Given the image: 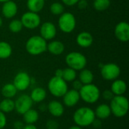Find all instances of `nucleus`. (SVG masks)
Listing matches in <instances>:
<instances>
[{
    "mask_svg": "<svg viewBox=\"0 0 129 129\" xmlns=\"http://www.w3.org/2000/svg\"><path fill=\"white\" fill-rule=\"evenodd\" d=\"M72 86H73V89H75V90H77V91H79V89L82 88V86L83 85L82 84V82L79 80V79H75L74 81L72 82Z\"/></svg>",
    "mask_w": 129,
    "mask_h": 129,
    "instance_id": "f704fd0d",
    "label": "nucleus"
},
{
    "mask_svg": "<svg viewBox=\"0 0 129 129\" xmlns=\"http://www.w3.org/2000/svg\"><path fill=\"white\" fill-rule=\"evenodd\" d=\"M110 4V0H94L93 2V7L98 11H103L109 8Z\"/></svg>",
    "mask_w": 129,
    "mask_h": 129,
    "instance_id": "c85d7f7f",
    "label": "nucleus"
},
{
    "mask_svg": "<svg viewBox=\"0 0 129 129\" xmlns=\"http://www.w3.org/2000/svg\"><path fill=\"white\" fill-rule=\"evenodd\" d=\"M120 67L114 63H108L104 64L101 69L102 78L107 81H113L118 79L120 76Z\"/></svg>",
    "mask_w": 129,
    "mask_h": 129,
    "instance_id": "6e6552de",
    "label": "nucleus"
},
{
    "mask_svg": "<svg viewBox=\"0 0 129 129\" xmlns=\"http://www.w3.org/2000/svg\"><path fill=\"white\" fill-rule=\"evenodd\" d=\"M65 47L60 41H52L47 44V50L53 55H60L64 51Z\"/></svg>",
    "mask_w": 129,
    "mask_h": 129,
    "instance_id": "412c9836",
    "label": "nucleus"
},
{
    "mask_svg": "<svg viewBox=\"0 0 129 129\" xmlns=\"http://www.w3.org/2000/svg\"><path fill=\"white\" fill-rule=\"evenodd\" d=\"M110 107L111 113L116 118H123L128 114L129 102L128 98L124 95L114 96L110 101Z\"/></svg>",
    "mask_w": 129,
    "mask_h": 129,
    "instance_id": "f03ea898",
    "label": "nucleus"
},
{
    "mask_svg": "<svg viewBox=\"0 0 129 129\" xmlns=\"http://www.w3.org/2000/svg\"><path fill=\"white\" fill-rule=\"evenodd\" d=\"M77 74L76 71L74 70L72 68L67 67L63 70V74H62V79L67 82H72L76 79Z\"/></svg>",
    "mask_w": 129,
    "mask_h": 129,
    "instance_id": "cd10ccee",
    "label": "nucleus"
},
{
    "mask_svg": "<svg viewBox=\"0 0 129 129\" xmlns=\"http://www.w3.org/2000/svg\"><path fill=\"white\" fill-rule=\"evenodd\" d=\"M50 11L54 15H60L64 11L63 5L60 2H54L51 5Z\"/></svg>",
    "mask_w": 129,
    "mask_h": 129,
    "instance_id": "7c9ffc66",
    "label": "nucleus"
},
{
    "mask_svg": "<svg viewBox=\"0 0 129 129\" xmlns=\"http://www.w3.org/2000/svg\"><path fill=\"white\" fill-rule=\"evenodd\" d=\"M23 26L33 29L37 28L41 23V18L38 13L28 11L24 13L20 19Z\"/></svg>",
    "mask_w": 129,
    "mask_h": 129,
    "instance_id": "9d476101",
    "label": "nucleus"
},
{
    "mask_svg": "<svg viewBox=\"0 0 129 129\" xmlns=\"http://www.w3.org/2000/svg\"><path fill=\"white\" fill-rule=\"evenodd\" d=\"M13 85L17 91H24L29 88L31 84V78L26 72H19L16 74L13 80Z\"/></svg>",
    "mask_w": 129,
    "mask_h": 129,
    "instance_id": "9b49d317",
    "label": "nucleus"
},
{
    "mask_svg": "<svg viewBox=\"0 0 129 129\" xmlns=\"http://www.w3.org/2000/svg\"><path fill=\"white\" fill-rule=\"evenodd\" d=\"M12 54V48L6 42H0V59H7Z\"/></svg>",
    "mask_w": 129,
    "mask_h": 129,
    "instance_id": "bb28decb",
    "label": "nucleus"
},
{
    "mask_svg": "<svg viewBox=\"0 0 129 129\" xmlns=\"http://www.w3.org/2000/svg\"><path fill=\"white\" fill-rule=\"evenodd\" d=\"M58 123L53 119H50L46 123V128L47 129H58Z\"/></svg>",
    "mask_w": 129,
    "mask_h": 129,
    "instance_id": "473e14b6",
    "label": "nucleus"
},
{
    "mask_svg": "<svg viewBox=\"0 0 129 129\" xmlns=\"http://www.w3.org/2000/svg\"><path fill=\"white\" fill-rule=\"evenodd\" d=\"M79 80L82 82V85L91 84L94 80V74L90 70L84 68L83 70H80L79 74Z\"/></svg>",
    "mask_w": 129,
    "mask_h": 129,
    "instance_id": "b1692460",
    "label": "nucleus"
},
{
    "mask_svg": "<svg viewBox=\"0 0 129 129\" xmlns=\"http://www.w3.org/2000/svg\"><path fill=\"white\" fill-rule=\"evenodd\" d=\"M7 124V117L6 115L0 111V129H4Z\"/></svg>",
    "mask_w": 129,
    "mask_h": 129,
    "instance_id": "72a5a7b5",
    "label": "nucleus"
},
{
    "mask_svg": "<svg viewBox=\"0 0 129 129\" xmlns=\"http://www.w3.org/2000/svg\"><path fill=\"white\" fill-rule=\"evenodd\" d=\"M23 120L25 124H35L39 119V113L35 109H29L23 115Z\"/></svg>",
    "mask_w": 129,
    "mask_h": 129,
    "instance_id": "4be33fe9",
    "label": "nucleus"
},
{
    "mask_svg": "<svg viewBox=\"0 0 129 129\" xmlns=\"http://www.w3.org/2000/svg\"><path fill=\"white\" fill-rule=\"evenodd\" d=\"M23 25H22V23L20 21V20H17V19H14L12 20L9 25H8V28H9V30L13 33H20L22 29H23Z\"/></svg>",
    "mask_w": 129,
    "mask_h": 129,
    "instance_id": "c756f323",
    "label": "nucleus"
},
{
    "mask_svg": "<svg viewBox=\"0 0 129 129\" xmlns=\"http://www.w3.org/2000/svg\"><path fill=\"white\" fill-rule=\"evenodd\" d=\"M33 102L29 95L23 94L14 101V110L20 115H23L33 107Z\"/></svg>",
    "mask_w": 129,
    "mask_h": 129,
    "instance_id": "1a4fd4ad",
    "label": "nucleus"
},
{
    "mask_svg": "<svg viewBox=\"0 0 129 129\" xmlns=\"http://www.w3.org/2000/svg\"><path fill=\"white\" fill-rule=\"evenodd\" d=\"M22 129H38L34 124H26Z\"/></svg>",
    "mask_w": 129,
    "mask_h": 129,
    "instance_id": "58836bf2",
    "label": "nucleus"
},
{
    "mask_svg": "<svg viewBox=\"0 0 129 129\" xmlns=\"http://www.w3.org/2000/svg\"><path fill=\"white\" fill-rule=\"evenodd\" d=\"M26 6L29 11L39 13L45 6V0H27Z\"/></svg>",
    "mask_w": 129,
    "mask_h": 129,
    "instance_id": "a878e982",
    "label": "nucleus"
},
{
    "mask_svg": "<svg viewBox=\"0 0 129 129\" xmlns=\"http://www.w3.org/2000/svg\"><path fill=\"white\" fill-rule=\"evenodd\" d=\"M62 98L63 106L70 108L74 107L76 105L78 104V103L81 100L79 91L75 89L68 90Z\"/></svg>",
    "mask_w": 129,
    "mask_h": 129,
    "instance_id": "f8f14e48",
    "label": "nucleus"
},
{
    "mask_svg": "<svg viewBox=\"0 0 129 129\" xmlns=\"http://www.w3.org/2000/svg\"><path fill=\"white\" fill-rule=\"evenodd\" d=\"M94 42L92 35L88 32H82L78 34L76 37V42L79 46L82 48L90 47Z\"/></svg>",
    "mask_w": 129,
    "mask_h": 129,
    "instance_id": "6ab92c4d",
    "label": "nucleus"
},
{
    "mask_svg": "<svg viewBox=\"0 0 129 129\" xmlns=\"http://www.w3.org/2000/svg\"><path fill=\"white\" fill-rule=\"evenodd\" d=\"M114 34L116 38L122 42L129 40V24L125 21L119 22L115 27Z\"/></svg>",
    "mask_w": 129,
    "mask_h": 129,
    "instance_id": "ddd939ff",
    "label": "nucleus"
},
{
    "mask_svg": "<svg viewBox=\"0 0 129 129\" xmlns=\"http://www.w3.org/2000/svg\"><path fill=\"white\" fill-rule=\"evenodd\" d=\"M95 119L94 111L89 107H81L78 108L73 115V120L75 125L81 128L91 125Z\"/></svg>",
    "mask_w": 129,
    "mask_h": 129,
    "instance_id": "f257e3e1",
    "label": "nucleus"
},
{
    "mask_svg": "<svg viewBox=\"0 0 129 129\" xmlns=\"http://www.w3.org/2000/svg\"><path fill=\"white\" fill-rule=\"evenodd\" d=\"M8 1H10V0H0V2H2V3H4V2H8Z\"/></svg>",
    "mask_w": 129,
    "mask_h": 129,
    "instance_id": "79ce46f5",
    "label": "nucleus"
},
{
    "mask_svg": "<svg viewBox=\"0 0 129 129\" xmlns=\"http://www.w3.org/2000/svg\"><path fill=\"white\" fill-rule=\"evenodd\" d=\"M62 74H63V70L62 69H57V70H56V71L54 73V76L57 77L62 78Z\"/></svg>",
    "mask_w": 129,
    "mask_h": 129,
    "instance_id": "ea45409f",
    "label": "nucleus"
},
{
    "mask_svg": "<svg viewBox=\"0 0 129 129\" xmlns=\"http://www.w3.org/2000/svg\"><path fill=\"white\" fill-rule=\"evenodd\" d=\"M57 34V29L55 25L51 22H45L40 27V36L45 40L53 39Z\"/></svg>",
    "mask_w": 129,
    "mask_h": 129,
    "instance_id": "4468645a",
    "label": "nucleus"
},
{
    "mask_svg": "<svg viewBox=\"0 0 129 129\" xmlns=\"http://www.w3.org/2000/svg\"><path fill=\"white\" fill-rule=\"evenodd\" d=\"M29 97L33 103L40 104L45 100L47 97V91L45 88L42 87H36L33 89L29 94Z\"/></svg>",
    "mask_w": 129,
    "mask_h": 129,
    "instance_id": "aec40b11",
    "label": "nucleus"
},
{
    "mask_svg": "<svg viewBox=\"0 0 129 129\" xmlns=\"http://www.w3.org/2000/svg\"><path fill=\"white\" fill-rule=\"evenodd\" d=\"M76 25L75 16L70 12H63L60 14L58 20V26L60 29L65 33H72Z\"/></svg>",
    "mask_w": 129,
    "mask_h": 129,
    "instance_id": "0eeeda50",
    "label": "nucleus"
},
{
    "mask_svg": "<svg viewBox=\"0 0 129 129\" xmlns=\"http://www.w3.org/2000/svg\"><path fill=\"white\" fill-rule=\"evenodd\" d=\"M23 126H24L23 122L20 121H15L13 123V128L14 129H22Z\"/></svg>",
    "mask_w": 129,
    "mask_h": 129,
    "instance_id": "4c0bfd02",
    "label": "nucleus"
},
{
    "mask_svg": "<svg viewBox=\"0 0 129 129\" xmlns=\"http://www.w3.org/2000/svg\"><path fill=\"white\" fill-rule=\"evenodd\" d=\"M47 110L48 113L55 118L60 117L64 113V106L63 104L56 100L50 101L47 105Z\"/></svg>",
    "mask_w": 129,
    "mask_h": 129,
    "instance_id": "2eb2a0df",
    "label": "nucleus"
},
{
    "mask_svg": "<svg viewBox=\"0 0 129 129\" xmlns=\"http://www.w3.org/2000/svg\"><path fill=\"white\" fill-rule=\"evenodd\" d=\"M101 95H102V98L104 100L108 101H110L113 98V97H114V94H113V92L110 90H105V91H104L102 93H101Z\"/></svg>",
    "mask_w": 129,
    "mask_h": 129,
    "instance_id": "2f4dec72",
    "label": "nucleus"
},
{
    "mask_svg": "<svg viewBox=\"0 0 129 129\" xmlns=\"http://www.w3.org/2000/svg\"><path fill=\"white\" fill-rule=\"evenodd\" d=\"M68 129H82V128H81V127H79V126H78V125H72V126H70V128Z\"/></svg>",
    "mask_w": 129,
    "mask_h": 129,
    "instance_id": "a19ab883",
    "label": "nucleus"
},
{
    "mask_svg": "<svg viewBox=\"0 0 129 129\" xmlns=\"http://www.w3.org/2000/svg\"><path fill=\"white\" fill-rule=\"evenodd\" d=\"M79 92L80 95V99L88 104L97 103L101 96L99 88L93 83L83 85L79 89Z\"/></svg>",
    "mask_w": 129,
    "mask_h": 129,
    "instance_id": "7ed1b4c3",
    "label": "nucleus"
},
{
    "mask_svg": "<svg viewBox=\"0 0 129 129\" xmlns=\"http://www.w3.org/2000/svg\"><path fill=\"white\" fill-rule=\"evenodd\" d=\"M48 89L51 94L55 98H62L69 90L67 82L62 78L54 76L48 82Z\"/></svg>",
    "mask_w": 129,
    "mask_h": 129,
    "instance_id": "39448f33",
    "label": "nucleus"
},
{
    "mask_svg": "<svg viewBox=\"0 0 129 129\" xmlns=\"http://www.w3.org/2000/svg\"><path fill=\"white\" fill-rule=\"evenodd\" d=\"M126 90L127 84L124 80L116 79L113 81V83L111 84L110 91L113 92L114 96L124 95V94L126 92Z\"/></svg>",
    "mask_w": 129,
    "mask_h": 129,
    "instance_id": "a211bd4d",
    "label": "nucleus"
},
{
    "mask_svg": "<svg viewBox=\"0 0 129 129\" xmlns=\"http://www.w3.org/2000/svg\"><path fill=\"white\" fill-rule=\"evenodd\" d=\"M14 107V101L11 98H4L0 101V111L5 114L12 113Z\"/></svg>",
    "mask_w": 129,
    "mask_h": 129,
    "instance_id": "393cba45",
    "label": "nucleus"
},
{
    "mask_svg": "<svg viewBox=\"0 0 129 129\" xmlns=\"http://www.w3.org/2000/svg\"><path fill=\"white\" fill-rule=\"evenodd\" d=\"M65 62L68 67L72 68L76 71H80L85 68L87 65V58L80 52L73 51L66 56Z\"/></svg>",
    "mask_w": 129,
    "mask_h": 129,
    "instance_id": "423d86ee",
    "label": "nucleus"
},
{
    "mask_svg": "<svg viewBox=\"0 0 129 129\" xmlns=\"http://www.w3.org/2000/svg\"><path fill=\"white\" fill-rule=\"evenodd\" d=\"M26 50L31 55H39L47 51L46 40L40 36H31L26 42Z\"/></svg>",
    "mask_w": 129,
    "mask_h": 129,
    "instance_id": "20e7f679",
    "label": "nucleus"
},
{
    "mask_svg": "<svg viewBox=\"0 0 129 129\" xmlns=\"http://www.w3.org/2000/svg\"><path fill=\"white\" fill-rule=\"evenodd\" d=\"M94 111L95 117L98 120L107 119L112 114L110 105H108L107 104H99Z\"/></svg>",
    "mask_w": 129,
    "mask_h": 129,
    "instance_id": "f3484780",
    "label": "nucleus"
},
{
    "mask_svg": "<svg viewBox=\"0 0 129 129\" xmlns=\"http://www.w3.org/2000/svg\"><path fill=\"white\" fill-rule=\"evenodd\" d=\"M77 4L79 9H85L88 7V2L86 0H79Z\"/></svg>",
    "mask_w": 129,
    "mask_h": 129,
    "instance_id": "c9c22d12",
    "label": "nucleus"
},
{
    "mask_svg": "<svg viewBox=\"0 0 129 129\" xmlns=\"http://www.w3.org/2000/svg\"><path fill=\"white\" fill-rule=\"evenodd\" d=\"M17 90L15 88V86L13 85V83H7L5 84L1 90L2 95L4 97V98H13L17 95Z\"/></svg>",
    "mask_w": 129,
    "mask_h": 129,
    "instance_id": "5701e85b",
    "label": "nucleus"
},
{
    "mask_svg": "<svg viewBox=\"0 0 129 129\" xmlns=\"http://www.w3.org/2000/svg\"><path fill=\"white\" fill-rule=\"evenodd\" d=\"M17 10L18 8L17 4L14 1L10 0L3 3L2 8V13L5 18H13L14 16H16Z\"/></svg>",
    "mask_w": 129,
    "mask_h": 129,
    "instance_id": "dca6fc26",
    "label": "nucleus"
},
{
    "mask_svg": "<svg viewBox=\"0 0 129 129\" xmlns=\"http://www.w3.org/2000/svg\"><path fill=\"white\" fill-rule=\"evenodd\" d=\"M2 17H0V27L2 26Z\"/></svg>",
    "mask_w": 129,
    "mask_h": 129,
    "instance_id": "37998d69",
    "label": "nucleus"
},
{
    "mask_svg": "<svg viewBox=\"0 0 129 129\" xmlns=\"http://www.w3.org/2000/svg\"><path fill=\"white\" fill-rule=\"evenodd\" d=\"M79 1V0H62L63 3L67 6H73L76 4H77V2Z\"/></svg>",
    "mask_w": 129,
    "mask_h": 129,
    "instance_id": "e433bc0d",
    "label": "nucleus"
}]
</instances>
